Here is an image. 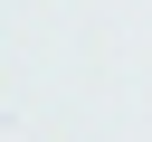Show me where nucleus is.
Segmentation results:
<instances>
[]
</instances>
